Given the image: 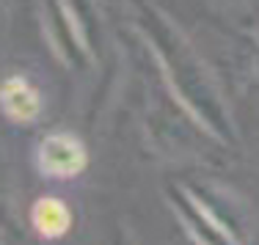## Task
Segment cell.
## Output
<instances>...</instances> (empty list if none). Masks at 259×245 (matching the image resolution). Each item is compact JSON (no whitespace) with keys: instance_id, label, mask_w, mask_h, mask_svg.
Instances as JSON below:
<instances>
[{"instance_id":"1","label":"cell","mask_w":259,"mask_h":245,"mask_svg":"<svg viewBox=\"0 0 259 245\" xmlns=\"http://www.w3.org/2000/svg\"><path fill=\"white\" fill-rule=\"evenodd\" d=\"M141 22L155 36V44H157L160 55H163L165 66H168L171 80H174L177 91L182 94V100L193 110H199L201 119L212 127V132H221L224 138H232L229 121H226L224 110H221V102H215L212 88H209L204 72L199 66V58L190 53L185 39L177 30H171L165 25V17H160L155 9H144V20Z\"/></svg>"},{"instance_id":"2","label":"cell","mask_w":259,"mask_h":245,"mask_svg":"<svg viewBox=\"0 0 259 245\" xmlns=\"http://www.w3.org/2000/svg\"><path fill=\"white\" fill-rule=\"evenodd\" d=\"M39 165L50 176H75L85 165V152L77 138L72 135H50L41 140Z\"/></svg>"},{"instance_id":"3","label":"cell","mask_w":259,"mask_h":245,"mask_svg":"<svg viewBox=\"0 0 259 245\" xmlns=\"http://www.w3.org/2000/svg\"><path fill=\"white\" fill-rule=\"evenodd\" d=\"M168 199H171V204L180 210V215H182L185 223L190 226V231L201 240V245H234V240L226 234V229H221L218 223H212V218L196 204V199H188V195L182 190H177V187L168 190Z\"/></svg>"},{"instance_id":"4","label":"cell","mask_w":259,"mask_h":245,"mask_svg":"<svg viewBox=\"0 0 259 245\" xmlns=\"http://www.w3.org/2000/svg\"><path fill=\"white\" fill-rule=\"evenodd\" d=\"M47 14H50V39L58 47L61 58H66L72 66H83L85 61V47L80 41L75 25H72L69 14H66V6L58 3H47Z\"/></svg>"},{"instance_id":"5","label":"cell","mask_w":259,"mask_h":245,"mask_svg":"<svg viewBox=\"0 0 259 245\" xmlns=\"http://www.w3.org/2000/svg\"><path fill=\"white\" fill-rule=\"evenodd\" d=\"M3 108L11 119L17 121H30L39 116L41 100L36 94V88L22 77H9L3 85Z\"/></svg>"},{"instance_id":"6","label":"cell","mask_w":259,"mask_h":245,"mask_svg":"<svg viewBox=\"0 0 259 245\" xmlns=\"http://www.w3.org/2000/svg\"><path fill=\"white\" fill-rule=\"evenodd\" d=\"M33 223L45 237H58L69 229V210L58 199H41L33 207Z\"/></svg>"}]
</instances>
